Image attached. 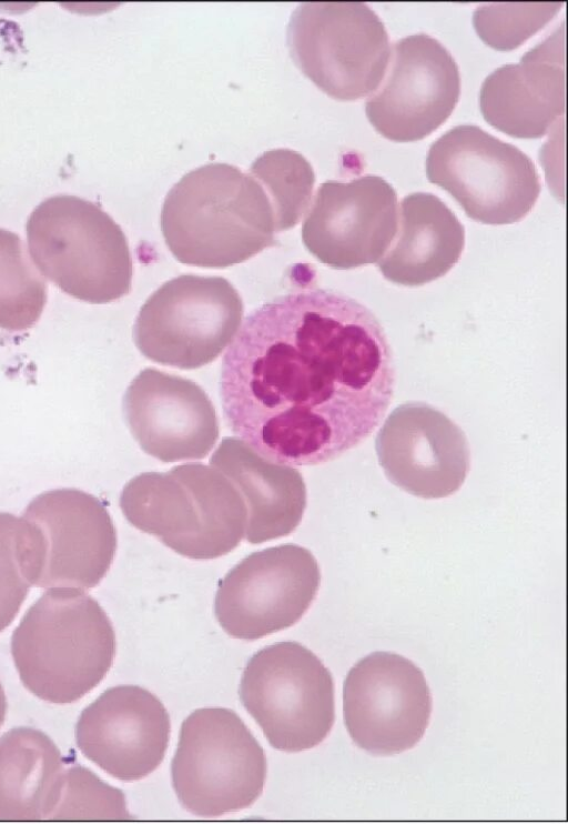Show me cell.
Returning <instances> with one entry per match:
<instances>
[{"label":"cell","mask_w":568,"mask_h":824,"mask_svg":"<svg viewBox=\"0 0 568 824\" xmlns=\"http://www.w3.org/2000/svg\"><path fill=\"white\" fill-rule=\"evenodd\" d=\"M115 633L84 590L52 587L27 611L11 639L23 685L36 696L69 704L93 690L115 655Z\"/></svg>","instance_id":"obj_3"},{"label":"cell","mask_w":568,"mask_h":824,"mask_svg":"<svg viewBox=\"0 0 568 824\" xmlns=\"http://www.w3.org/2000/svg\"><path fill=\"white\" fill-rule=\"evenodd\" d=\"M26 232L38 271L70 297L105 304L131 291L128 240L98 204L69 194L50 197L30 213Z\"/></svg>","instance_id":"obj_5"},{"label":"cell","mask_w":568,"mask_h":824,"mask_svg":"<svg viewBox=\"0 0 568 824\" xmlns=\"http://www.w3.org/2000/svg\"><path fill=\"white\" fill-rule=\"evenodd\" d=\"M161 229L174 258L200 268H227L275 243V218L263 187L248 172L211 162L185 173L168 192Z\"/></svg>","instance_id":"obj_2"},{"label":"cell","mask_w":568,"mask_h":824,"mask_svg":"<svg viewBox=\"0 0 568 824\" xmlns=\"http://www.w3.org/2000/svg\"><path fill=\"white\" fill-rule=\"evenodd\" d=\"M63 757L53 741L31 727L0 737V821L48 820L59 796Z\"/></svg>","instance_id":"obj_22"},{"label":"cell","mask_w":568,"mask_h":824,"mask_svg":"<svg viewBox=\"0 0 568 824\" xmlns=\"http://www.w3.org/2000/svg\"><path fill=\"white\" fill-rule=\"evenodd\" d=\"M375 449L393 484L427 500L458 491L470 468L464 431L424 402L395 408L377 433Z\"/></svg>","instance_id":"obj_16"},{"label":"cell","mask_w":568,"mask_h":824,"mask_svg":"<svg viewBox=\"0 0 568 824\" xmlns=\"http://www.w3.org/2000/svg\"><path fill=\"white\" fill-rule=\"evenodd\" d=\"M241 493L247 510L245 539L251 544L291 534L306 508V486L298 470L272 462L243 440L226 436L211 456Z\"/></svg>","instance_id":"obj_20"},{"label":"cell","mask_w":568,"mask_h":824,"mask_svg":"<svg viewBox=\"0 0 568 824\" xmlns=\"http://www.w3.org/2000/svg\"><path fill=\"white\" fill-rule=\"evenodd\" d=\"M287 44L295 64L341 101L375 92L390 57L386 28L362 2H307L293 11Z\"/></svg>","instance_id":"obj_8"},{"label":"cell","mask_w":568,"mask_h":824,"mask_svg":"<svg viewBox=\"0 0 568 824\" xmlns=\"http://www.w3.org/2000/svg\"><path fill=\"white\" fill-rule=\"evenodd\" d=\"M243 302L222 277L179 275L141 307L133 326L139 351L161 365L194 370L213 362L241 325Z\"/></svg>","instance_id":"obj_11"},{"label":"cell","mask_w":568,"mask_h":824,"mask_svg":"<svg viewBox=\"0 0 568 824\" xmlns=\"http://www.w3.org/2000/svg\"><path fill=\"white\" fill-rule=\"evenodd\" d=\"M343 714L353 742L371 754L393 755L414 747L432 714L423 671L395 653L367 655L344 681Z\"/></svg>","instance_id":"obj_13"},{"label":"cell","mask_w":568,"mask_h":824,"mask_svg":"<svg viewBox=\"0 0 568 824\" xmlns=\"http://www.w3.org/2000/svg\"><path fill=\"white\" fill-rule=\"evenodd\" d=\"M7 713V699L2 685L0 683V727L3 724Z\"/></svg>","instance_id":"obj_28"},{"label":"cell","mask_w":568,"mask_h":824,"mask_svg":"<svg viewBox=\"0 0 568 824\" xmlns=\"http://www.w3.org/2000/svg\"><path fill=\"white\" fill-rule=\"evenodd\" d=\"M464 247L456 214L438 197L415 192L403 198L396 234L376 265L386 280L418 287L445 275Z\"/></svg>","instance_id":"obj_21"},{"label":"cell","mask_w":568,"mask_h":824,"mask_svg":"<svg viewBox=\"0 0 568 824\" xmlns=\"http://www.w3.org/2000/svg\"><path fill=\"white\" fill-rule=\"evenodd\" d=\"M394 388L379 320L352 297L320 288L251 312L220 375L230 430L285 465L325 463L356 446L381 423Z\"/></svg>","instance_id":"obj_1"},{"label":"cell","mask_w":568,"mask_h":824,"mask_svg":"<svg viewBox=\"0 0 568 824\" xmlns=\"http://www.w3.org/2000/svg\"><path fill=\"white\" fill-rule=\"evenodd\" d=\"M561 6L562 2L483 4L475 9L473 24L486 44L509 51L542 29Z\"/></svg>","instance_id":"obj_26"},{"label":"cell","mask_w":568,"mask_h":824,"mask_svg":"<svg viewBox=\"0 0 568 824\" xmlns=\"http://www.w3.org/2000/svg\"><path fill=\"white\" fill-rule=\"evenodd\" d=\"M123 413L140 448L164 463L206 458L220 434L216 411L205 391L189 379L154 368L143 369L131 381Z\"/></svg>","instance_id":"obj_18"},{"label":"cell","mask_w":568,"mask_h":824,"mask_svg":"<svg viewBox=\"0 0 568 824\" xmlns=\"http://www.w3.org/2000/svg\"><path fill=\"white\" fill-rule=\"evenodd\" d=\"M397 193L383 178L364 175L322 183L302 224V241L321 263L337 270L377 263L393 241Z\"/></svg>","instance_id":"obj_15"},{"label":"cell","mask_w":568,"mask_h":824,"mask_svg":"<svg viewBox=\"0 0 568 824\" xmlns=\"http://www.w3.org/2000/svg\"><path fill=\"white\" fill-rule=\"evenodd\" d=\"M265 753L232 710L203 707L182 723L171 764L182 806L202 817L250 807L266 780Z\"/></svg>","instance_id":"obj_7"},{"label":"cell","mask_w":568,"mask_h":824,"mask_svg":"<svg viewBox=\"0 0 568 824\" xmlns=\"http://www.w3.org/2000/svg\"><path fill=\"white\" fill-rule=\"evenodd\" d=\"M382 87L365 104L375 130L397 142L422 140L454 111L460 77L450 52L435 38L413 34L396 41Z\"/></svg>","instance_id":"obj_14"},{"label":"cell","mask_w":568,"mask_h":824,"mask_svg":"<svg viewBox=\"0 0 568 824\" xmlns=\"http://www.w3.org/2000/svg\"><path fill=\"white\" fill-rule=\"evenodd\" d=\"M18 523L16 515L0 512V632L13 622L31 587L20 562Z\"/></svg>","instance_id":"obj_27"},{"label":"cell","mask_w":568,"mask_h":824,"mask_svg":"<svg viewBox=\"0 0 568 824\" xmlns=\"http://www.w3.org/2000/svg\"><path fill=\"white\" fill-rule=\"evenodd\" d=\"M239 694L276 750L315 747L335 721L332 674L297 642L275 643L255 653L243 671Z\"/></svg>","instance_id":"obj_9"},{"label":"cell","mask_w":568,"mask_h":824,"mask_svg":"<svg viewBox=\"0 0 568 824\" xmlns=\"http://www.w3.org/2000/svg\"><path fill=\"white\" fill-rule=\"evenodd\" d=\"M22 571L31 586H97L116 551V531L104 503L78 489L36 496L18 523Z\"/></svg>","instance_id":"obj_6"},{"label":"cell","mask_w":568,"mask_h":824,"mask_svg":"<svg viewBox=\"0 0 568 824\" xmlns=\"http://www.w3.org/2000/svg\"><path fill=\"white\" fill-rule=\"evenodd\" d=\"M479 108L487 123L508 135H545L565 112L564 30L527 51L518 63L494 70L481 84Z\"/></svg>","instance_id":"obj_19"},{"label":"cell","mask_w":568,"mask_h":824,"mask_svg":"<svg viewBox=\"0 0 568 824\" xmlns=\"http://www.w3.org/2000/svg\"><path fill=\"white\" fill-rule=\"evenodd\" d=\"M321 572L310 550L282 544L254 552L220 580L214 613L234 639L253 641L294 625L316 597Z\"/></svg>","instance_id":"obj_12"},{"label":"cell","mask_w":568,"mask_h":824,"mask_svg":"<svg viewBox=\"0 0 568 824\" xmlns=\"http://www.w3.org/2000/svg\"><path fill=\"white\" fill-rule=\"evenodd\" d=\"M48 284L20 237L0 229V328L23 331L40 319Z\"/></svg>","instance_id":"obj_23"},{"label":"cell","mask_w":568,"mask_h":824,"mask_svg":"<svg viewBox=\"0 0 568 824\" xmlns=\"http://www.w3.org/2000/svg\"><path fill=\"white\" fill-rule=\"evenodd\" d=\"M120 508L132 526L193 560L223 556L245 535L241 493L216 468L200 463L132 478L122 489Z\"/></svg>","instance_id":"obj_4"},{"label":"cell","mask_w":568,"mask_h":824,"mask_svg":"<svg viewBox=\"0 0 568 824\" xmlns=\"http://www.w3.org/2000/svg\"><path fill=\"white\" fill-rule=\"evenodd\" d=\"M170 715L162 702L136 685L104 691L75 725L81 753L109 775L141 780L162 763L170 741Z\"/></svg>","instance_id":"obj_17"},{"label":"cell","mask_w":568,"mask_h":824,"mask_svg":"<svg viewBox=\"0 0 568 824\" xmlns=\"http://www.w3.org/2000/svg\"><path fill=\"white\" fill-rule=\"evenodd\" d=\"M426 174L468 218L493 225L523 220L541 190L536 165L525 152L474 124L457 125L432 143Z\"/></svg>","instance_id":"obj_10"},{"label":"cell","mask_w":568,"mask_h":824,"mask_svg":"<svg viewBox=\"0 0 568 824\" xmlns=\"http://www.w3.org/2000/svg\"><path fill=\"white\" fill-rule=\"evenodd\" d=\"M123 792L84 766L63 771L58 801L48 820H130Z\"/></svg>","instance_id":"obj_25"},{"label":"cell","mask_w":568,"mask_h":824,"mask_svg":"<svg viewBox=\"0 0 568 824\" xmlns=\"http://www.w3.org/2000/svg\"><path fill=\"white\" fill-rule=\"evenodd\" d=\"M250 173L270 199L275 231L294 228L311 202L315 183L311 163L295 150L272 149L252 162Z\"/></svg>","instance_id":"obj_24"}]
</instances>
